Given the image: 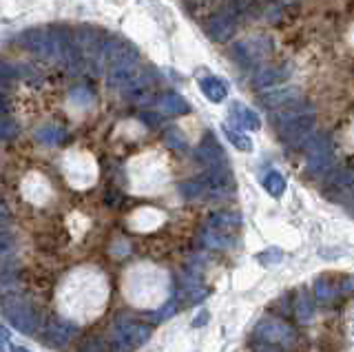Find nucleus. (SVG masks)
<instances>
[{"label": "nucleus", "instance_id": "nucleus-34", "mask_svg": "<svg viewBox=\"0 0 354 352\" xmlns=\"http://www.w3.org/2000/svg\"><path fill=\"white\" fill-rule=\"evenodd\" d=\"M350 335H352V339H354V315H352V319H350Z\"/></svg>", "mask_w": 354, "mask_h": 352}, {"label": "nucleus", "instance_id": "nucleus-26", "mask_svg": "<svg viewBox=\"0 0 354 352\" xmlns=\"http://www.w3.org/2000/svg\"><path fill=\"white\" fill-rule=\"evenodd\" d=\"M315 293H317L319 302H330L332 297H335V288H332L328 279H319L317 286H315Z\"/></svg>", "mask_w": 354, "mask_h": 352}, {"label": "nucleus", "instance_id": "nucleus-30", "mask_svg": "<svg viewBox=\"0 0 354 352\" xmlns=\"http://www.w3.org/2000/svg\"><path fill=\"white\" fill-rule=\"evenodd\" d=\"M7 348H11V333L0 324V350H7Z\"/></svg>", "mask_w": 354, "mask_h": 352}, {"label": "nucleus", "instance_id": "nucleus-7", "mask_svg": "<svg viewBox=\"0 0 354 352\" xmlns=\"http://www.w3.org/2000/svg\"><path fill=\"white\" fill-rule=\"evenodd\" d=\"M3 313L9 319L14 328H18L20 333L33 335L38 330V315L31 308L27 299H22L18 295H9L3 299Z\"/></svg>", "mask_w": 354, "mask_h": 352}, {"label": "nucleus", "instance_id": "nucleus-2", "mask_svg": "<svg viewBox=\"0 0 354 352\" xmlns=\"http://www.w3.org/2000/svg\"><path fill=\"white\" fill-rule=\"evenodd\" d=\"M180 193L186 200H204V197H213V200H221V197H230L235 193V182L228 167L221 169H206L202 178H193L184 184H180Z\"/></svg>", "mask_w": 354, "mask_h": 352}, {"label": "nucleus", "instance_id": "nucleus-18", "mask_svg": "<svg viewBox=\"0 0 354 352\" xmlns=\"http://www.w3.org/2000/svg\"><path fill=\"white\" fill-rule=\"evenodd\" d=\"M158 106H160V111L166 115H184V113L191 111V104L177 93H164L158 100Z\"/></svg>", "mask_w": 354, "mask_h": 352}, {"label": "nucleus", "instance_id": "nucleus-28", "mask_svg": "<svg viewBox=\"0 0 354 352\" xmlns=\"http://www.w3.org/2000/svg\"><path fill=\"white\" fill-rule=\"evenodd\" d=\"M16 246V239L11 233H7V230H0V257L3 255H9L11 250H14Z\"/></svg>", "mask_w": 354, "mask_h": 352}, {"label": "nucleus", "instance_id": "nucleus-16", "mask_svg": "<svg viewBox=\"0 0 354 352\" xmlns=\"http://www.w3.org/2000/svg\"><path fill=\"white\" fill-rule=\"evenodd\" d=\"M199 89H202L204 98L210 102H224L226 95H228V86L221 82L215 75H208V78H202L199 80Z\"/></svg>", "mask_w": 354, "mask_h": 352}, {"label": "nucleus", "instance_id": "nucleus-14", "mask_svg": "<svg viewBox=\"0 0 354 352\" xmlns=\"http://www.w3.org/2000/svg\"><path fill=\"white\" fill-rule=\"evenodd\" d=\"M295 100H301V93H299V89H295V86L292 89H270L263 95H259V102L268 109V111H274V109L286 106Z\"/></svg>", "mask_w": 354, "mask_h": 352}, {"label": "nucleus", "instance_id": "nucleus-15", "mask_svg": "<svg viewBox=\"0 0 354 352\" xmlns=\"http://www.w3.org/2000/svg\"><path fill=\"white\" fill-rule=\"evenodd\" d=\"M288 67H270V69H261L254 73L252 78V84L257 86V89H270V86L279 84L283 80H288Z\"/></svg>", "mask_w": 354, "mask_h": 352}, {"label": "nucleus", "instance_id": "nucleus-27", "mask_svg": "<svg viewBox=\"0 0 354 352\" xmlns=\"http://www.w3.org/2000/svg\"><path fill=\"white\" fill-rule=\"evenodd\" d=\"M283 259V252L279 248H272V250H266L261 255H257V261L263 263V266H270V263H279Z\"/></svg>", "mask_w": 354, "mask_h": 352}, {"label": "nucleus", "instance_id": "nucleus-1", "mask_svg": "<svg viewBox=\"0 0 354 352\" xmlns=\"http://www.w3.org/2000/svg\"><path fill=\"white\" fill-rule=\"evenodd\" d=\"M272 124L277 131V138L283 142V147H304L306 140L315 133L317 111L310 104L301 100H295L286 106H279L272 111Z\"/></svg>", "mask_w": 354, "mask_h": 352}, {"label": "nucleus", "instance_id": "nucleus-6", "mask_svg": "<svg viewBox=\"0 0 354 352\" xmlns=\"http://www.w3.org/2000/svg\"><path fill=\"white\" fill-rule=\"evenodd\" d=\"M102 71H118V69H133L140 67V53L131 42L122 38H106L102 47Z\"/></svg>", "mask_w": 354, "mask_h": 352}, {"label": "nucleus", "instance_id": "nucleus-23", "mask_svg": "<svg viewBox=\"0 0 354 352\" xmlns=\"http://www.w3.org/2000/svg\"><path fill=\"white\" fill-rule=\"evenodd\" d=\"M263 189L270 193V197H281L286 193V178L279 171H268L263 175Z\"/></svg>", "mask_w": 354, "mask_h": 352}, {"label": "nucleus", "instance_id": "nucleus-21", "mask_svg": "<svg viewBox=\"0 0 354 352\" xmlns=\"http://www.w3.org/2000/svg\"><path fill=\"white\" fill-rule=\"evenodd\" d=\"M18 284V272L14 268V261L7 255L0 257V290H9Z\"/></svg>", "mask_w": 354, "mask_h": 352}, {"label": "nucleus", "instance_id": "nucleus-19", "mask_svg": "<svg viewBox=\"0 0 354 352\" xmlns=\"http://www.w3.org/2000/svg\"><path fill=\"white\" fill-rule=\"evenodd\" d=\"M348 189H354V169H343L328 178V191L343 193Z\"/></svg>", "mask_w": 354, "mask_h": 352}, {"label": "nucleus", "instance_id": "nucleus-8", "mask_svg": "<svg viewBox=\"0 0 354 352\" xmlns=\"http://www.w3.org/2000/svg\"><path fill=\"white\" fill-rule=\"evenodd\" d=\"M272 53V40L268 36L246 38L235 45L232 49V58H235L243 67H254L261 60H266Z\"/></svg>", "mask_w": 354, "mask_h": 352}, {"label": "nucleus", "instance_id": "nucleus-10", "mask_svg": "<svg viewBox=\"0 0 354 352\" xmlns=\"http://www.w3.org/2000/svg\"><path fill=\"white\" fill-rule=\"evenodd\" d=\"M197 160L199 162H204V167L206 169H221V167H228L226 164V153L224 149L219 147V142L215 140L213 133H206L204 140H202V145H199L197 149Z\"/></svg>", "mask_w": 354, "mask_h": 352}, {"label": "nucleus", "instance_id": "nucleus-24", "mask_svg": "<svg viewBox=\"0 0 354 352\" xmlns=\"http://www.w3.org/2000/svg\"><path fill=\"white\" fill-rule=\"evenodd\" d=\"M164 142L175 151H186V138L182 136V131L177 127H171L164 131Z\"/></svg>", "mask_w": 354, "mask_h": 352}, {"label": "nucleus", "instance_id": "nucleus-12", "mask_svg": "<svg viewBox=\"0 0 354 352\" xmlns=\"http://www.w3.org/2000/svg\"><path fill=\"white\" fill-rule=\"evenodd\" d=\"M228 120L237 129H246V131H257V129H261V118L254 113L252 109H248L246 104H241V102H232L230 104V109H228Z\"/></svg>", "mask_w": 354, "mask_h": 352}, {"label": "nucleus", "instance_id": "nucleus-4", "mask_svg": "<svg viewBox=\"0 0 354 352\" xmlns=\"http://www.w3.org/2000/svg\"><path fill=\"white\" fill-rule=\"evenodd\" d=\"M252 341L266 350H281L297 344V333L292 326L279 322V319H261L252 330Z\"/></svg>", "mask_w": 354, "mask_h": 352}, {"label": "nucleus", "instance_id": "nucleus-9", "mask_svg": "<svg viewBox=\"0 0 354 352\" xmlns=\"http://www.w3.org/2000/svg\"><path fill=\"white\" fill-rule=\"evenodd\" d=\"M151 326L147 324H140V322H133V319H120L113 326V339H115V348H138L144 346L147 341L151 339Z\"/></svg>", "mask_w": 354, "mask_h": 352}, {"label": "nucleus", "instance_id": "nucleus-29", "mask_svg": "<svg viewBox=\"0 0 354 352\" xmlns=\"http://www.w3.org/2000/svg\"><path fill=\"white\" fill-rule=\"evenodd\" d=\"M71 100L73 102H80V104H88V102H91V93H88L86 89H73Z\"/></svg>", "mask_w": 354, "mask_h": 352}, {"label": "nucleus", "instance_id": "nucleus-22", "mask_svg": "<svg viewBox=\"0 0 354 352\" xmlns=\"http://www.w3.org/2000/svg\"><path fill=\"white\" fill-rule=\"evenodd\" d=\"M221 133L226 136V140L230 142L232 147H235L237 151H243V153H250L252 151V142L248 136H243L241 131H237V127L232 129L228 124H221Z\"/></svg>", "mask_w": 354, "mask_h": 352}, {"label": "nucleus", "instance_id": "nucleus-33", "mask_svg": "<svg viewBox=\"0 0 354 352\" xmlns=\"http://www.w3.org/2000/svg\"><path fill=\"white\" fill-rule=\"evenodd\" d=\"M9 86H11V80L5 78V75H0V93H7Z\"/></svg>", "mask_w": 354, "mask_h": 352}, {"label": "nucleus", "instance_id": "nucleus-3", "mask_svg": "<svg viewBox=\"0 0 354 352\" xmlns=\"http://www.w3.org/2000/svg\"><path fill=\"white\" fill-rule=\"evenodd\" d=\"M241 228L239 213H213L202 228V241L208 248L228 250L237 244Z\"/></svg>", "mask_w": 354, "mask_h": 352}, {"label": "nucleus", "instance_id": "nucleus-25", "mask_svg": "<svg viewBox=\"0 0 354 352\" xmlns=\"http://www.w3.org/2000/svg\"><path fill=\"white\" fill-rule=\"evenodd\" d=\"M20 133V127L16 120L9 115H0V140H14Z\"/></svg>", "mask_w": 354, "mask_h": 352}, {"label": "nucleus", "instance_id": "nucleus-31", "mask_svg": "<svg viewBox=\"0 0 354 352\" xmlns=\"http://www.w3.org/2000/svg\"><path fill=\"white\" fill-rule=\"evenodd\" d=\"M9 211H7V208H5V204L3 202H0V226H7L9 224Z\"/></svg>", "mask_w": 354, "mask_h": 352}, {"label": "nucleus", "instance_id": "nucleus-20", "mask_svg": "<svg viewBox=\"0 0 354 352\" xmlns=\"http://www.w3.org/2000/svg\"><path fill=\"white\" fill-rule=\"evenodd\" d=\"M295 311H297V319L301 324H310V322H313V317H315V304H313V299H310V295L306 290H299Z\"/></svg>", "mask_w": 354, "mask_h": 352}, {"label": "nucleus", "instance_id": "nucleus-11", "mask_svg": "<svg viewBox=\"0 0 354 352\" xmlns=\"http://www.w3.org/2000/svg\"><path fill=\"white\" fill-rule=\"evenodd\" d=\"M235 29H237V18L228 12H221L206 23V36L215 42H226L228 38H232Z\"/></svg>", "mask_w": 354, "mask_h": 352}, {"label": "nucleus", "instance_id": "nucleus-17", "mask_svg": "<svg viewBox=\"0 0 354 352\" xmlns=\"http://www.w3.org/2000/svg\"><path fill=\"white\" fill-rule=\"evenodd\" d=\"M33 136H36V140L44 147H60L66 142V138H69V136H66V131L62 127H58V124H44Z\"/></svg>", "mask_w": 354, "mask_h": 352}, {"label": "nucleus", "instance_id": "nucleus-32", "mask_svg": "<svg viewBox=\"0 0 354 352\" xmlns=\"http://www.w3.org/2000/svg\"><path fill=\"white\" fill-rule=\"evenodd\" d=\"M206 319H208V313L206 311H202L197 317H195V322H193V326L197 328V326H204L206 324Z\"/></svg>", "mask_w": 354, "mask_h": 352}, {"label": "nucleus", "instance_id": "nucleus-5", "mask_svg": "<svg viewBox=\"0 0 354 352\" xmlns=\"http://www.w3.org/2000/svg\"><path fill=\"white\" fill-rule=\"evenodd\" d=\"M304 151L308 156V173L310 175H324L330 173V169L337 164V151H335V142L330 140L326 133H313L304 145Z\"/></svg>", "mask_w": 354, "mask_h": 352}, {"label": "nucleus", "instance_id": "nucleus-13", "mask_svg": "<svg viewBox=\"0 0 354 352\" xmlns=\"http://www.w3.org/2000/svg\"><path fill=\"white\" fill-rule=\"evenodd\" d=\"M77 335V326L66 322V319H58V322H51L47 326V341L55 348H62L71 341V337Z\"/></svg>", "mask_w": 354, "mask_h": 352}]
</instances>
